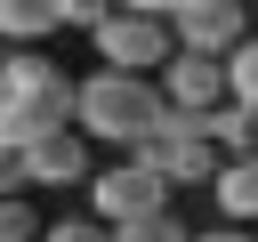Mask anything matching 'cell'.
Here are the masks:
<instances>
[{"mask_svg":"<svg viewBox=\"0 0 258 242\" xmlns=\"http://www.w3.org/2000/svg\"><path fill=\"white\" fill-rule=\"evenodd\" d=\"M48 16H56V24H81V32H97V24H105V8H97V0H56Z\"/></svg>","mask_w":258,"mask_h":242,"instance_id":"13","label":"cell"},{"mask_svg":"<svg viewBox=\"0 0 258 242\" xmlns=\"http://www.w3.org/2000/svg\"><path fill=\"white\" fill-rule=\"evenodd\" d=\"M105 242H185V226H177V210H161V218H129V226H105Z\"/></svg>","mask_w":258,"mask_h":242,"instance_id":"10","label":"cell"},{"mask_svg":"<svg viewBox=\"0 0 258 242\" xmlns=\"http://www.w3.org/2000/svg\"><path fill=\"white\" fill-rule=\"evenodd\" d=\"M97 40V73H121V81H153L169 65V24L161 8H105V24L89 32Z\"/></svg>","mask_w":258,"mask_h":242,"instance_id":"2","label":"cell"},{"mask_svg":"<svg viewBox=\"0 0 258 242\" xmlns=\"http://www.w3.org/2000/svg\"><path fill=\"white\" fill-rule=\"evenodd\" d=\"M48 32H56L48 0H0V40H8V48H32V40H48Z\"/></svg>","mask_w":258,"mask_h":242,"instance_id":"9","label":"cell"},{"mask_svg":"<svg viewBox=\"0 0 258 242\" xmlns=\"http://www.w3.org/2000/svg\"><path fill=\"white\" fill-rule=\"evenodd\" d=\"M16 161H24V186H81L89 177V145L73 129H40Z\"/></svg>","mask_w":258,"mask_h":242,"instance_id":"6","label":"cell"},{"mask_svg":"<svg viewBox=\"0 0 258 242\" xmlns=\"http://www.w3.org/2000/svg\"><path fill=\"white\" fill-rule=\"evenodd\" d=\"M185 242H250L242 226H210V234H185Z\"/></svg>","mask_w":258,"mask_h":242,"instance_id":"14","label":"cell"},{"mask_svg":"<svg viewBox=\"0 0 258 242\" xmlns=\"http://www.w3.org/2000/svg\"><path fill=\"white\" fill-rule=\"evenodd\" d=\"M129 161H137L145 177H161L169 194H177V186H210V169H218V153H210L202 121H177V113H161V121L129 145Z\"/></svg>","mask_w":258,"mask_h":242,"instance_id":"3","label":"cell"},{"mask_svg":"<svg viewBox=\"0 0 258 242\" xmlns=\"http://www.w3.org/2000/svg\"><path fill=\"white\" fill-rule=\"evenodd\" d=\"M32 242H105V226H97V218H56V226H40Z\"/></svg>","mask_w":258,"mask_h":242,"instance_id":"12","label":"cell"},{"mask_svg":"<svg viewBox=\"0 0 258 242\" xmlns=\"http://www.w3.org/2000/svg\"><path fill=\"white\" fill-rule=\"evenodd\" d=\"M210 202L226 210V226H242L258 210V161H218L210 169Z\"/></svg>","mask_w":258,"mask_h":242,"instance_id":"8","label":"cell"},{"mask_svg":"<svg viewBox=\"0 0 258 242\" xmlns=\"http://www.w3.org/2000/svg\"><path fill=\"white\" fill-rule=\"evenodd\" d=\"M161 210H169V186L145 177L137 161H113V169L89 177V218L97 226H129V218H161Z\"/></svg>","mask_w":258,"mask_h":242,"instance_id":"5","label":"cell"},{"mask_svg":"<svg viewBox=\"0 0 258 242\" xmlns=\"http://www.w3.org/2000/svg\"><path fill=\"white\" fill-rule=\"evenodd\" d=\"M161 121V97L153 81H121V73H81L73 81V137H105V145H137L145 129Z\"/></svg>","mask_w":258,"mask_h":242,"instance_id":"1","label":"cell"},{"mask_svg":"<svg viewBox=\"0 0 258 242\" xmlns=\"http://www.w3.org/2000/svg\"><path fill=\"white\" fill-rule=\"evenodd\" d=\"M202 137H210L218 161H258V113H250V105H218V113L202 121Z\"/></svg>","mask_w":258,"mask_h":242,"instance_id":"7","label":"cell"},{"mask_svg":"<svg viewBox=\"0 0 258 242\" xmlns=\"http://www.w3.org/2000/svg\"><path fill=\"white\" fill-rule=\"evenodd\" d=\"M161 24H169V48L177 56H226V48L250 40L242 8H226V0H177V8H161Z\"/></svg>","mask_w":258,"mask_h":242,"instance_id":"4","label":"cell"},{"mask_svg":"<svg viewBox=\"0 0 258 242\" xmlns=\"http://www.w3.org/2000/svg\"><path fill=\"white\" fill-rule=\"evenodd\" d=\"M40 234V218H32V202L16 194V202H0V242H32Z\"/></svg>","mask_w":258,"mask_h":242,"instance_id":"11","label":"cell"}]
</instances>
